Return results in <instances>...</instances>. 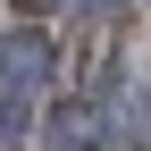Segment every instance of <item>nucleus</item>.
<instances>
[{"instance_id":"obj_1","label":"nucleus","mask_w":151,"mask_h":151,"mask_svg":"<svg viewBox=\"0 0 151 151\" xmlns=\"http://www.w3.org/2000/svg\"><path fill=\"white\" fill-rule=\"evenodd\" d=\"M50 67H59V42H50L42 25H0V101L42 92V84H50Z\"/></svg>"},{"instance_id":"obj_2","label":"nucleus","mask_w":151,"mask_h":151,"mask_svg":"<svg viewBox=\"0 0 151 151\" xmlns=\"http://www.w3.org/2000/svg\"><path fill=\"white\" fill-rule=\"evenodd\" d=\"M42 143L50 151H101V109L76 92V101H59L50 109V126H42Z\"/></svg>"},{"instance_id":"obj_4","label":"nucleus","mask_w":151,"mask_h":151,"mask_svg":"<svg viewBox=\"0 0 151 151\" xmlns=\"http://www.w3.org/2000/svg\"><path fill=\"white\" fill-rule=\"evenodd\" d=\"M25 9H59V0H25Z\"/></svg>"},{"instance_id":"obj_3","label":"nucleus","mask_w":151,"mask_h":151,"mask_svg":"<svg viewBox=\"0 0 151 151\" xmlns=\"http://www.w3.org/2000/svg\"><path fill=\"white\" fill-rule=\"evenodd\" d=\"M17 134H25V101H0V151H9Z\"/></svg>"}]
</instances>
